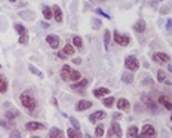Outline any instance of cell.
<instances>
[{"instance_id":"6","label":"cell","mask_w":172,"mask_h":138,"mask_svg":"<svg viewBox=\"0 0 172 138\" xmlns=\"http://www.w3.org/2000/svg\"><path fill=\"white\" fill-rule=\"evenodd\" d=\"M153 61L157 62V64H166L168 61H171V58L168 54H163V52H154L153 54Z\"/></svg>"},{"instance_id":"36","label":"cell","mask_w":172,"mask_h":138,"mask_svg":"<svg viewBox=\"0 0 172 138\" xmlns=\"http://www.w3.org/2000/svg\"><path fill=\"white\" fill-rule=\"evenodd\" d=\"M142 83H144V85H146V83H147V85H153V80H151L150 77H144V79H142Z\"/></svg>"},{"instance_id":"31","label":"cell","mask_w":172,"mask_h":138,"mask_svg":"<svg viewBox=\"0 0 172 138\" xmlns=\"http://www.w3.org/2000/svg\"><path fill=\"white\" fill-rule=\"evenodd\" d=\"M104 105H105V107H111V105H113V104H114V98H113V97H108V98H104Z\"/></svg>"},{"instance_id":"18","label":"cell","mask_w":172,"mask_h":138,"mask_svg":"<svg viewBox=\"0 0 172 138\" xmlns=\"http://www.w3.org/2000/svg\"><path fill=\"white\" fill-rule=\"evenodd\" d=\"M8 91V80L3 74H0V94H5Z\"/></svg>"},{"instance_id":"25","label":"cell","mask_w":172,"mask_h":138,"mask_svg":"<svg viewBox=\"0 0 172 138\" xmlns=\"http://www.w3.org/2000/svg\"><path fill=\"white\" fill-rule=\"evenodd\" d=\"M86 85H88V80H86V79H83V80L77 82V83L74 82V83L71 85V88H73V89H82V88H85Z\"/></svg>"},{"instance_id":"4","label":"cell","mask_w":172,"mask_h":138,"mask_svg":"<svg viewBox=\"0 0 172 138\" xmlns=\"http://www.w3.org/2000/svg\"><path fill=\"white\" fill-rule=\"evenodd\" d=\"M125 67H126L128 70H131V71H137V70L139 69V62H138V59L135 57L129 55V57H126V59H125Z\"/></svg>"},{"instance_id":"41","label":"cell","mask_w":172,"mask_h":138,"mask_svg":"<svg viewBox=\"0 0 172 138\" xmlns=\"http://www.w3.org/2000/svg\"><path fill=\"white\" fill-rule=\"evenodd\" d=\"M113 117H114V119H120V117H122V113H114Z\"/></svg>"},{"instance_id":"20","label":"cell","mask_w":172,"mask_h":138,"mask_svg":"<svg viewBox=\"0 0 172 138\" xmlns=\"http://www.w3.org/2000/svg\"><path fill=\"white\" fill-rule=\"evenodd\" d=\"M110 40H111L110 30H105V31H104V45H105V49H107V51L110 49Z\"/></svg>"},{"instance_id":"45","label":"cell","mask_w":172,"mask_h":138,"mask_svg":"<svg viewBox=\"0 0 172 138\" xmlns=\"http://www.w3.org/2000/svg\"><path fill=\"white\" fill-rule=\"evenodd\" d=\"M9 2H12V3H15V2H16V0H9Z\"/></svg>"},{"instance_id":"3","label":"cell","mask_w":172,"mask_h":138,"mask_svg":"<svg viewBox=\"0 0 172 138\" xmlns=\"http://www.w3.org/2000/svg\"><path fill=\"white\" fill-rule=\"evenodd\" d=\"M122 135H123L122 128L119 126V123H117V122H113V123H111V126H110V129H108V132H107V137H108V138H111V137L120 138Z\"/></svg>"},{"instance_id":"19","label":"cell","mask_w":172,"mask_h":138,"mask_svg":"<svg viewBox=\"0 0 172 138\" xmlns=\"http://www.w3.org/2000/svg\"><path fill=\"white\" fill-rule=\"evenodd\" d=\"M49 137H51V138L62 137V131H61V129H58V128H51V131H49Z\"/></svg>"},{"instance_id":"10","label":"cell","mask_w":172,"mask_h":138,"mask_svg":"<svg viewBox=\"0 0 172 138\" xmlns=\"http://www.w3.org/2000/svg\"><path fill=\"white\" fill-rule=\"evenodd\" d=\"M142 101L146 103V105L149 107L151 111H156V108H157V104L154 103V101H153V100L150 98L149 95H142Z\"/></svg>"},{"instance_id":"22","label":"cell","mask_w":172,"mask_h":138,"mask_svg":"<svg viewBox=\"0 0 172 138\" xmlns=\"http://www.w3.org/2000/svg\"><path fill=\"white\" fill-rule=\"evenodd\" d=\"M67 137H68V138H79V137H82V134L79 132V129L70 128L68 131H67Z\"/></svg>"},{"instance_id":"23","label":"cell","mask_w":172,"mask_h":138,"mask_svg":"<svg viewBox=\"0 0 172 138\" xmlns=\"http://www.w3.org/2000/svg\"><path fill=\"white\" fill-rule=\"evenodd\" d=\"M110 91L107 89V88H97L95 91H93V95L95 97H104V95H108Z\"/></svg>"},{"instance_id":"42","label":"cell","mask_w":172,"mask_h":138,"mask_svg":"<svg viewBox=\"0 0 172 138\" xmlns=\"http://www.w3.org/2000/svg\"><path fill=\"white\" fill-rule=\"evenodd\" d=\"M74 64H82V59L80 58H76V59H74Z\"/></svg>"},{"instance_id":"44","label":"cell","mask_w":172,"mask_h":138,"mask_svg":"<svg viewBox=\"0 0 172 138\" xmlns=\"http://www.w3.org/2000/svg\"><path fill=\"white\" fill-rule=\"evenodd\" d=\"M168 69H169V71H172V65H168Z\"/></svg>"},{"instance_id":"15","label":"cell","mask_w":172,"mask_h":138,"mask_svg":"<svg viewBox=\"0 0 172 138\" xmlns=\"http://www.w3.org/2000/svg\"><path fill=\"white\" fill-rule=\"evenodd\" d=\"M25 128L28 131H37V129H45V125L43 123H39V122H28Z\"/></svg>"},{"instance_id":"24","label":"cell","mask_w":172,"mask_h":138,"mask_svg":"<svg viewBox=\"0 0 172 138\" xmlns=\"http://www.w3.org/2000/svg\"><path fill=\"white\" fill-rule=\"evenodd\" d=\"M62 52H64L65 57H71V55H74V46L65 45L64 46V49H62Z\"/></svg>"},{"instance_id":"33","label":"cell","mask_w":172,"mask_h":138,"mask_svg":"<svg viewBox=\"0 0 172 138\" xmlns=\"http://www.w3.org/2000/svg\"><path fill=\"white\" fill-rule=\"evenodd\" d=\"M165 79H166L165 71H163V70H157V80H159V82H165Z\"/></svg>"},{"instance_id":"40","label":"cell","mask_w":172,"mask_h":138,"mask_svg":"<svg viewBox=\"0 0 172 138\" xmlns=\"http://www.w3.org/2000/svg\"><path fill=\"white\" fill-rule=\"evenodd\" d=\"M58 57H59V58H62V59H65V58H67L65 55H64V52H62V51H61V52H58Z\"/></svg>"},{"instance_id":"16","label":"cell","mask_w":172,"mask_h":138,"mask_svg":"<svg viewBox=\"0 0 172 138\" xmlns=\"http://www.w3.org/2000/svg\"><path fill=\"white\" fill-rule=\"evenodd\" d=\"M52 12H54V18L57 19V23H62V12L59 9V6H54Z\"/></svg>"},{"instance_id":"29","label":"cell","mask_w":172,"mask_h":138,"mask_svg":"<svg viewBox=\"0 0 172 138\" xmlns=\"http://www.w3.org/2000/svg\"><path fill=\"white\" fill-rule=\"evenodd\" d=\"M138 135V128L137 126H131L129 129H128V137H137Z\"/></svg>"},{"instance_id":"13","label":"cell","mask_w":172,"mask_h":138,"mask_svg":"<svg viewBox=\"0 0 172 138\" xmlns=\"http://www.w3.org/2000/svg\"><path fill=\"white\" fill-rule=\"evenodd\" d=\"M117 108H120L122 111H129V108H131V104L128 100L125 98H120L119 101H117Z\"/></svg>"},{"instance_id":"35","label":"cell","mask_w":172,"mask_h":138,"mask_svg":"<svg viewBox=\"0 0 172 138\" xmlns=\"http://www.w3.org/2000/svg\"><path fill=\"white\" fill-rule=\"evenodd\" d=\"M15 116H16V113H12V111H8V113H6V117H8L9 120H15Z\"/></svg>"},{"instance_id":"9","label":"cell","mask_w":172,"mask_h":138,"mask_svg":"<svg viewBox=\"0 0 172 138\" xmlns=\"http://www.w3.org/2000/svg\"><path fill=\"white\" fill-rule=\"evenodd\" d=\"M92 107V103L91 101H86V100H80L79 103L76 104V110L77 111H83V110H88Z\"/></svg>"},{"instance_id":"11","label":"cell","mask_w":172,"mask_h":138,"mask_svg":"<svg viewBox=\"0 0 172 138\" xmlns=\"http://www.w3.org/2000/svg\"><path fill=\"white\" fill-rule=\"evenodd\" d=\"M103 119H105V113L104 111H95V113H92L89 116V120L92 123H97L98 120H103Z\"/></svg>"},{"instance_id":"14","label":"cell","mask_w":172,"mask_h":138,"mask_svg":"<svg viewBox=\"0 0 172 138\" xmlns=\"http://www.w3.org/2000/svg\"><path fill=\"white\" fill-rule=\"evenodd\" d=\"M70 76H71V67L70 65H64L62 69H61V77H62V80H70Z\"/></svg>"},{"instance_id":"37","label":"cell","mask_w":172,"mask_h":138,"mask_svg":"<svg viewBox=\"0 0 172 138\" xmlns=\"http://www.w3.org/2000/svg\"><path fill=\"white\" fill-rule=\"evenodd\" d=\"M97 13H100V15H103V16H105V18H108L110 19V15H107V13H104L101 9H97Z\"/></svg>"},{"instance_id":"27","label":"cell","mask_w":172,"mask_h":138,"mask_svg":"<svg viewBox=\"0 0 172 138\" xmlns=\"http://www.w3.org/2000/svg\"><path fill=\"white\" fill-rule=\"evenodd\" d=\"M82 77L80 71H77V70H71V76H70V80L71 82H77L79 79Z\"/></svg>"},{"instance_id":"43","label":"cell","mask_w":172,"mask_h":138,"mask_svg":"<svg viewBox=\"0 0 172 138\" xmlns=\"http://www.w3.org/2000/svg\"><path fill=\"white\" fill-rule=\"evenodd\" d=\"M42 27H45V28H47V27H49V24H47V23H42Z\"/></svg>"},{"instance_id":"21","label":"cell","mask_w":172,"mask_h":138,"mask_svg":"<svg viewBox=\"0 0 172 138\" xmlns=\"http://www.w3.org/2000/svg\"><path fill=\"white\" fill-rule=\"evenodd\" d=\"M122 82L125 83H132L134 82V73H122Z\"/></svg>"},{"instance_id":"28","label":"cell","mask_w":172,"mask_h":138,"mask_svg":"<svg viewBox=\"0 0 172 138\" xmlns=\"http://www.w3.org/2000/svg\"><path fill=\"white\" fill-rule=\"evenodd\" d=\"M73 45L76 46L77 49H80L82 46H83V42H82V39L79 36H74V37H73Z\"/></svg>"},{"instance_id":"2","label":"cell","mask_w":172,"mask_h":138,"mask_svg":"<svg viewBox=\"0 0 172 138\" xmlns=\"http://www.w3.org/2000/svg\"><path fill=\"white\" fill-rule=\"evenodd\" d=\"M13 28L19 33V43H21V45H25V43L28 42V33H27V28L24 27L23 24H19V23L15 24V25H13Z\"/></svg>"},{"instance_id":"1","label":"cell","mask_w":172,"mask_h":138,"mask_svg":"<svg viewBox=\"0 0 172 138\" xmlns=\"http://www.w3.org/2000/svg\"><path fill=\"white\" fill-rule=\"evenodd\" d=\"M21 104H23V107L24 108H27L28 111H34V108H36V100H34V97L30 94V92H23L21 94Z\"/></svg>"},{"instance_id":"39","label":"cell","mask_w":172,"mask_h":138,"mask_svg":"<svg viewBox=\"0 0 172 138\" xmlns=\"http://www.w3.org/2000/svg\"><path fill=\"white\" fill-rule=\"evenodd\" d=\"M166 28H168V30H172V19H169V21L166 23Z\"/></svg>"},{"instance_id":"12","label":"cell","mask_w":172,"mask_h":138,"mask_svg":"<svg viewBox=\"0 0 172 138\" xmlns=\"http://www.w3.org/2000/svg\"><path fill=\"white\" fill-rule=\"evenodd\" d=\"M159 103H160L166 110H172V101L166 95H160V97H159Z\"/></svg>"},{"instance_id":"38","label":"cell","mask_w":172,"mask_h":138,"mask_svg":"<svg viewBox=\"0 0 172 138\" xmlns=\"http://www.w3.org/2000/svg\"><path fill=\"white\" fill-rule=\"evenodd\" d=\"M0 125H2L3 128H9V123H6V122H5V120H2V119H0Z\"/></svg>"},{"instance_id":"7","label":"cell","mask_w":172,"mask_h":138,"mask_svg":"<svg viewBox=\"0 0 172 138\" xmlns=\"http://www.w3.org/2000/svg\"><path fill=\"white\" fill-rule=\"evenodd\" d=\"M141 135L142 137H156V129L151 125H144L142 131H141Z\"/></svg>"},{"instance_id":"8","label":"cell","mask_w":172,"mask_h":138,"mask_svg":"<svg viewBox=\"0 0 172 138\" xmlns=\"http://www.w3.org/2000/svg\"><path fill=\"white\" fill-rule=\"evenodd\" d=\"M46 42L51 45V48L52 49H58V46H59V37L55 34H49V36H46Z\"/></svg>"},{"instance_id":"5","label":"cell","mask_w":172,"mask_h":138,"mask_svg":"<svg viewBox=\"0 0 172 138\" xmlns=\"http://www.w3.org/2000/svg\"><path fill=\"white\" fill-rule=\"evenodd\" d=\"M113 36H114L116 43H117V45H120V46H128V45H129V42H131V39H129V36H128V34H120L119 31H114Z\"/></svg>"},{"instance_id":"32","label":"cell","mask_w":172,"mask_h":138,"mask_svg":"<svg viewBox=\"0 0 172 138\" xmlns=\"http://www.w3.org/2000/svg\"><path fill=\"white\" fill-rule=\"evenodd\" d=\"M103 135H104V128L101 125H98L95 128V137H103Z\"/></svg>"},{"instance_id":"30","label":"cell","mask_w":172,"mask_h":138,"mask_svg":"<svg viewBox=\"0 0 172 138\" xmlns=\"http://www.w3.org/2000/svg\"><path fill=\"white\" fill-rule=\"evenodd\" d=\"M28 70H30V71H31L33 74H36V76H39V77H43L42 71H40V70H37L34 65H31V64H30V65H28Z\"/></svg>"},{"instance_id":"26","label":"cell","mask_w":172,"mask_h":138,"mask_svg":"<svg viewBox=\"0 0 172 138\" xmlns=\"http://www.w3.org/2000/svg\"><path fill=\"white\" fill-rule=\"evenodd\" d=\"M43 16H45V19H51L54 16V12L51 11L49 6H43Z\"/></svg>"},{"instance_id":"17","label":"cell","mask_w":172,"mask_h":138,"mask_svg":"<svg viewBox=\"0 0 172 138\" xmlns=\"http://www.w3.org/2000/svg\"><path fill=\"white\" fill-rule=\"evenodd\" d=\"M134 30H135L137 33H142V31H146V21H142V19L137 21L135 25H134Z\"/></svg>"},{"instance_id":"46","label":"cell","mask_w":172,"mask_h":138,"mask_svg":"<svg viewBox=\"0 0 172 138\" xmlns=\"http://www.w3.org/2000/svg\"><path fill=\"white\" fill-rule=\"evenodd\" d=\"M101 2H105V0H101Z\"/></svg>"},{"instance_id":"47","label":"cell","mask_w":172,"mask_h":138,"mask_svg":"<svg viewBox=\"0 0 172 138\" xmlns=\"http://www.w3.org/2000/svg\"><path fill=\"white\" fill-rule=\"evenodd\" d=\"M171 120H172V116H171Z\"/></svg>"},{"instance_id":"34","label":"cell","mask_w":172,"mask_h":138,"mask_svg":"<svg viewBox=\"0 0 172 138\" xmlns=\"http://www.w3.org/2000/svg\"><path fill=\"white\" fill-rule=\"evenodd\" d=\"M70 122H71V125L74 129H80V125H79V122H77V119H74V117H70Z\"/></svg>"}]
</instances>
